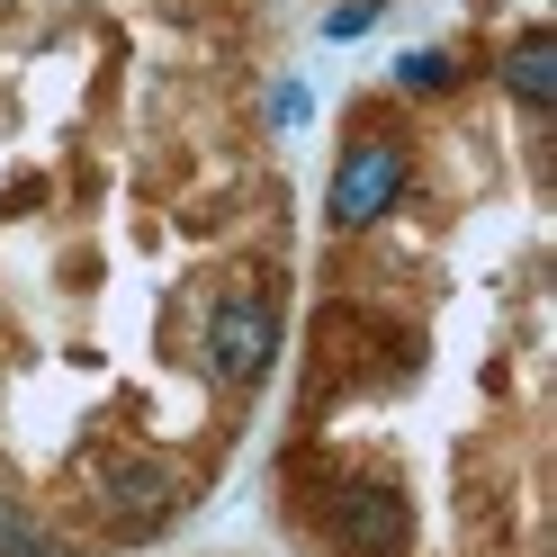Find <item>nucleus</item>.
I'll return each mask as SVG.
<instances>
[{"label": "nucleus", "instance_id": "f257e3e1", "mask_svg": "<svg viewBox=\"0 0 557 557\" xmlns=\"http://www.w3.org/2000/svg\"><path fill=\"white\" fill-rule=\"evenodd\" d=\"M405 181H413V145L396 126H360L351 145H342V162H333V198H324L333 234H369L405 198Z\"/></svg>", "mask_w": 557, "mask_h": 557}, {"label": "nucleus", "instance_id": "f03ea898", "mask_svg": "<svg viewBox=\"0 0 557 557\" xmlns=\"http://www.w3.org/2000/svg\"><path fill=\"white\" fill-rule=\"evenodd\" d=\"M90 512L109 521L117 540H145L181 512V468L145 459V449H99L90 459Z\"/></svg>", "mask_w": 557, "mask_h": 557}, {"label": "nucleus", "instance_id": "7ed1b4c3", "mask_svg": "<svg viewBox=\"0 0 557 557\" xmlns=\"http://www.w3.org/2000/svg\"><path fill=\"white\" fill-rule=\"evenodd\" d=\"M278 351V306L261 288H225L207 315V377L216 387H261V369Z\"/></svg>", "mask_w": 557, "mask_h": 557}, {"label": "nucleus", "instance_id": "20e7f679", "mask_svg": "<svg viewBox=\"0 0 557 557\" xmlns=\"http://www.w3.org/2000/svg\"><path fill=\"white\" fill-rule=\"evenodd\" d=\"M405 531H413V504L396 495V485H342V504H333V540H342V557H396L405 548Z\"/></svg>", "mask_w": 557, "mask_h": 557}, {"label": "nucleus", "instance_id": "39448f33", "mask_svg": "<svg viewBox=\"0 0 557 557\" xmlns=\"http://www.w3.org/2000/svg\"><path fill=\"white\" fill-rule=\"evenodd\" d=\"M504 90L521 99V109H548V99H557V37H548V27H531V37L504 54Z\"/></svg>", "mask_w": 557, "mask_h": 557}, {"label": "nucleus", "instance_id": "423d86ee", "mask_svg": "<svg viewBox=\"0 0 557 557\" xmlns=\"http://www.w3.org/2000/svg\"><path fill=\"white\" fill-rule=\"evenodd\" d=\"M396 90H423V99H441V90H459V54H441V46H423V54H405V63H396Z\"/></svg>", "mask_w": 557, "mask_h": 557}, {"label": "nucleus", "instance_id": "0eeeda50", "mask_svg": "<svg viewBox=\"0 0 557 557\" xmlns=\"http://www.w3.org/2000/svg\"><path fill=\"white\" fill-rule=\"evenodd\" d=\"M27 548H37V521L18 504H0V557H27Z\"/></svg>", "mask_w": 557, "mask_h": 557}, {"label": "nucleus", "instance_id": "6e6552de", "mask_svg": "<svg viewBox=\"0 0 557 557\" xmlns=\"http://www.w3.org/2000/svg\"><path fill=\"white\" fill-rule=\"evenodd\" d=\"M360 27H377V0H342V10H324V37H360Z\"/></svg>", "mask_w": 557, "mask_h": 557}, {"label": "nucleus", "instance_id": "1a4fd4ad", "mask_svg": "<svg viewBox=\"0 0 557 557\" xmlns=\"http://www.w3.org/2000/svg\"><path fill=\"white\" fill-rule=\"evenodd\" d=\"M27 557H73V548H46V540H37V548H27Z\"/></svg>", "mask_w": 557, "mask_h": 557}]
</instances>
